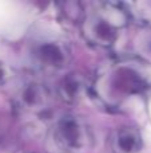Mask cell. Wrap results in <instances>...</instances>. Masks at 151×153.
I'll list each match as a JSON object with an SVG mask.
<instances>
[{
	"mask_svg": "<svg viewBox=\"0 0 151 153\" xmlns=\"http://www.w3.org/2000/svg\"><path fill=\"white\" fill-rule=\"evenodd\" d=\"M51 103L50 90L37 81L24 83L16 97V106L20 111L29 114H43Z\"/></svg>",
	"mask_w": 151,
	"mask_h": 153,
	"instance_id": "obj_5",
	"label": "cell"
},
{
	"mask_svg": "<svg viewBox=\"0 0 151 153\" xmlns=\"http://www.w3.org/2000/svg\"><path fill=\"white\" fill-rule=\"evenodd\" d=\"M31 53L34 63L43 71H60L71 59L68 46L56 39H44L35 43Z\"/></svg>",
	"mask_w": 151,
	"mask_h": 153,
	"instance_id": "obj_4",
	"label": "cell"
},
{
	"mask_svg": "<svg viewBox=\"0 0 151 153\" xmlns=\"http://www.w3.org/2000/svg\"><path fill=\"white\" fill-rule=\"evenodd\" d=\"M8 78H10V73H8L7 67L3 63H0V83H4Z\"/></svg>",
	"mask_w": 151,
	"mask_h": 153,
	"instance_id": "obj_8",
	"label": "cell"
},
{
	"mask_svg": "<svg viewBox=\"0 0 151 153\" xmlns=\"http://www.w3.org/2000/svg\"><path fill=\"white\" fill-rule=\"evenodd\" d=\"M144 65L135 58H119L106 63L92 86L96 98L110 108H118L126 98L142 93L149 81Z\"/></svg>",
	"mask_w": 151,
	"mask_h": 153,
	"instance_id": "obj_1",
	"label": "cell"
},
{
	"mask_svg": "<svg viewBox=\"0 0 151 153\" xmlns=\"http://www.w3.org/2000/svg\"><path fill=\"white\" fill-rule=\"evenodd\" d=\"M143 145L142 134L134 126H120L111 137V148L114 153H139Z\"/></svg>",
	"mask_w": 151,
	"mask_h": 153,
	"instance_id": "obj_6",
	"label": "cell"
},
{
	"mask_svg": "<svg viewBox=\"0 0 151 153\" xmlns=\"http://www.w3.org/2000/svg\"><path fill=\"white\" fill-rule=\"evenodd\" d=\"M87 89V82L80 74L67 75L59 85V95L66 102L74 103L82 98L84 90Z\"/></svg>",
	"mask_w": 151,
	"mask_h": 153,
	"instance_id": "obj_7",
	"label": "cell"
},
{
	"mask_svg": "<svg viewBox=\"0 0 151 153\" xmlns=\"http://www.w3.org/2000/svg\"><path fill=\"white\" fill-rule=\"evenodd\" d=\"M130 12L123 4L98 1L83 8L79 20L86 42L98 48H111L130 23Z\"/></svg>",
	"mask_w": 151,
	"mask_h": 153,
	"instance_id": "obj_2",
	"label": "cell"
},
{
	"mask_svg": "<svg viewBox=\"0 0 151 153\" xmlns=\"http://www.w3.org/2000/svg\"><path fill=\"white\" fill-rule=\"evenodd\" d=\"M50 137L60 153H88L94 146L90 125L84 118L72 113H66L55 120Z\"/></svg>",
	"mask_w": 151,
	"mask_h": 153,
	"instance_id": "obj_3",
	"label": "cell"
}]
</instances>
